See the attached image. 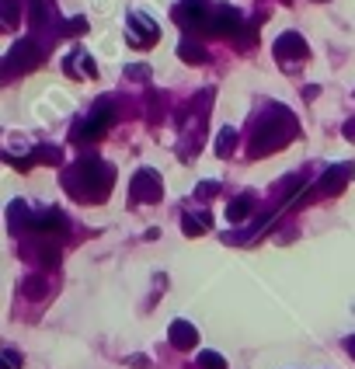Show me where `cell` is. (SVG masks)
<instances>
[{"label": "cell", "instance_id": "obj_15", "mask_svg": "<svg viewBox=\"0 0 355 369\" xmlns=\"http://www.w3.org/2000/svg\"><path fill=\"white\" fill-rule=\"evenodd\" d=\"M178 56L185 60V63H195V67H202L206 60H209V53L195 42V39H181V46H178Z\"/></svg>", "mask_w": 355, "mask_h": 369}, {"label": "cell", "instance_id": "obj_17", "mask_svg": "<svg viewBox=\"0 0 355 369\" xmlns=\"http://www.w3.org/2000/svg\"><path fill=\"white\" fill-rule=\"evenodd\" d=\"M21 25V0H0V28Z\"/></svg>", "mask_w": 355, "mask_h": 369}, {"label": "cell", "instance_id": "obj_5", "mask_svg": "<svg viewBox=\"0 0 355 369\" xmlns=\"http://www.w3.org/2000/svg\"><path fill=\"white\" fill-rule=\"evenodd\" d=\"M129 192H133V202H150L154 206V202L164 199V182L154 168H140L129 182Z\"/></svg>", "mask_w": 355, "mask_h": 369}, {"label": "cell", "instance_id": "obj_7", "mask_svg": "<svg viewBox=\"0 0 355 369\" xmlns=\"http://www.w3.org/2000/svg\"><path fill=\"white\" fill-rule=\"evenodd\" d=\"M349 182H352V164H335V168H328L321 175V182L310 188V199H317V195H342Z\"/></svg>", "mask_w": 355, "mask_h": 369}, {"label": "cell", "instance_id": "obj_28", "mask_svg": "<svg viewBox=\"0 0 355 369\" xmlns=\"http://www.w3.org/2000/svg\"><path fill=\"white\" fill-rule=\"evenodd\" d=\"M342 133H345V140H352L355 143V119H349V122L342 126Z\"/></svg>", "mask_w": 355, "mask_h": 369}, {"label": "cell", "instance_id": "obj_4", "mask_svg": "<svg viewBox=\"0 0 355 369\" xmlns=\"http://www.w3.org/2000/svg\"><path fill=\"white\" fill-rule=\"evenodd\" d=\"M112 108H115V101H101L84 122L74 126L70 140H74V143H94V140H101V136L115 126V112H112Z\"/></svg>", "mask_w": 355, "mask_h": 369}, {"label": "cell", "instance_id": "obj_9", "mask_svg": "<svg viewBox=\"0 0 355 369\" xmlns=\"http://www.w3.org/2000/svg\"><path fill=\"white\" fill-rule=\"evenodd\" d=\"M275 60H282V63H296V60H307L310 56V46L303 42V35L300 32H282L279 39H275Z\"/></svg>", "mask_w": 355, "mask_h": 369}, {"label": "cell", "instance_id": "obj_6", "mask_svg": "<svg viewBox=\"0 0 355 369\" xmlns=\"http://www.w3.org/2000/svg\"><path fill=\"white\" fill-rule=\"evenodd\" d=\"M126 39H129V46H136V49H150V46L161 39V28H157V21L147 18L143 11H133V14H129V32H126Z\"/></svg>", "mask_w": 355, "mask_h": 369}, {"label": "cell", "instance_id": "obj_12", "mask_svg": "<svg viewBox=\"0 0 355 369\" xmlns=\"http://www.w3.org/2000/svg\"><path fill=\"white\" fill-rule=\"evenodd\" d=\"M63 70H67L70 77H98V67H94L91 53H84V49H74V53L63 60Z\"/></svg>", "mask_w": 355, "mask_h": 369}, {"label": "cell", "instance_id": "obj_18", "mask_svg": "<svg viewBox=\"0 0 355 369\" xmlns=\"http://www.w3.org/2000/svg\"><path fill=\"white\" fill-rule=\"evenodd\" d=\"M234 150H237V129L223 126L220 136H216V154H220V157H230Z\"/></svg>", "mask_w": 355, "mask_h": 369}, {"label": "cell", "instance_id": "obj_2", "mask_svg": "<svg viewBox=\"0 0 355 369\" xmlns=\"http://www.w3.org/2000/svg\"><path fill=\"white\" fill-rule=\"evenodd\" d=\"M112 184H115V168L98 161V157H84V161H77L74 168L63 171V188L77 202H91V206L105 202Z\"/></svg>", "mask_w": 355, "mask_h": 369}, {"label": "cell", "instance_id": "obj_1", "mask_svg": "<svg viewBox=\"0 0 355 369\" xmlns=\"http://www.w3.org/2000/svg\"><path fill=\"white\" fill-rule=\"evenodd\" d=\"M296 133H300L296 115H293L286 105H272L265 115L258 119L255 133L248 136V154H251V157H268V154H275V150H286V147L296 140Z\"/></svg>", "mask_w": 355, "mask_h": 369}, {"label": "cell", "instance_id": "obj_22", "mask_svg": "<svg viewBox=\"0 0 355 369\" xmlns=\"http://www.w3.org/2000/svg\"><path fill=\"white\" fill-rule=\"evenodd\" d=\"M199 366L202 369H227V359L220 352H199Z\"/></svg>", "mask_w": 355, "mask_h": 369}, {"label": "cell", "instance_id": "obj_25", "mask_svg": "<svg viewBox=\"0 0 355 369\" xmlns=\"http://www.w3.org/2000/svg\"><path fill=\"white\" fill-rule=\"evenodd\" d=\"M0 369H21V356L18 352H0Z\"/></svg>", "mask_w": 355, "mask_h": 369}, {"label": "cell", "instance_id": "obj_14", "mask_svg": "<svg viewBox=\"0 0 355 369\" xmlns=\"http://www.w3.org/2000/svg\"><path fill=\"white\" fill-rule=\"evenodd\" d=\"M209 223H213L209 213H185V216H181V230H185V237H202V234L209 230Z\"/></svg>", "mask_w": 355, "mask_h": 369}, {"label": "cell", "instance_id": "obj_3", "mask_svg": "<svg viewBox=\"0 0 355 369\" xmlns=\"http://www.w3.org/2000/svg\"><path fill=\"white\" fill-rule=\"evenodd\" d=\"M35 67H42V46H39L35 39H21V42H14L11 53L4 56V63H0V81L32 74Z\"/></svg>", "mask_w": 355, "mask_h": 369}, {"label": "cell", "instance_id": "obj_30", "mask_svg": "<svg viewBox=\"0 0 355 369\" xmlns=\"http://www.w3.org/2000/svg\"><path fill=\"white\" fill-rule=\"evenodd\" d=\"M345 352L355 359V335H352V338H345Z\"/></svg>", "mask_w": 355, "mask_h": 369}, {"label": "cell", "instance_id": "obj_31", "mask_svg": "<svg viewBox=\"0 0 355 369\" xmlns=\"http://www.w3.org/2000/svg\"><path fill=\"white\" fill-rule=\"evenodd\" d=\"M185 4H206V0H185Z\"/></svg>", "mask_w": 355, "mask_h": 369}, {"label": "cell", "instance_id": "obj_11", "mask_svg": "<svg viewBox=\"0 0 355 369\" xmlns=\"http://www.w3.org/2000/svg\"><path fill=\"white\" fill-rule=\"evenodd\" d=\"M168 342L175 345L178 352H188V349L199 345V331H195L192 321H175V324L168 328Z\"/></svg>", "mask_w": 355, "mask_h": 369}, {"label": "cell", "instance_id": "obj_10", "mask_svg": "<svg viewBox=\"0 0 355 369\" xmlns=\"http://www.w3.org/2000/svg\"><path fill=\"white\" fill-rule=\"evenodd\" d=\"M67 216L60 213V209H42V213H32V230H39V234H67Z\"/></svg>", "mask_w": 355, "mask_h": 369}, {"label": "cell", "instance_id": "obj_27", "mask_svg": "<svg viewBox=\"0 0 355 369\" xmlns=\"http://www.w3.org/2000/svg\"><path fill=\"white\" fill-rule=\"evenodd\" d=\"M150 122H154V126L161 122V94L157 91L150 94Z\"/></svg>", "mask_w": 355, "mask_h": 369}, {"label": "cell", "instance_id": "obj_8", "mask_svg": "<svg viewBox=\"0 0 355 369\" xmlns=\"http://www.w3.org/2000/svg\"><path fill=\"white\" fill-rule=\"evenodd\" d=\"M244 28V14L237 7H220L213 11V25H209V35H220V39H237V32Z\"/></svg>", "mask_w": 355, "mask_h": 369}, {"label": "cell", "instance_id": "obj_26", "mask_svg": "<svg viewBox=\"0 0 355 369\" xmlns=\"http://www.w3.org/2000/svg\"><path fill=\"white\" fill-rule=\"evenodd\" d=\"M25 293H28V296L35 300V296H42V293H46V282H42L39 276H32L28 282H25Z\"/></svg>", "mask_w": 355, "mask_h": 369}, {"label": "cell", "instance_id": "obj_29", "mask_svg": "<svg viewBox=\"0 0 355 369\" xmlns=\"http://www.w3.org/2000/svg\"><path fill=\"white\" fill-rule=\"evenodd\" d=\"M147 74H150L147 67H129V77H147Z\"/></svg>", "mask_w": 355, "mask_h": 369}, {"label": "cell", "instance_id": "obj_21", "mask_svg": "<svg viewBox=\"0 0 355 369\" xmlns=\"http://www.w3.org/2000/svg\"><path fill=\"white\" fill-rule=\"evenodd\" d=\"M39 262H42L46 269H56V265H60V248H56V244H42V248H39Z\"/></svg>", "mask_w": 355, "mask_h": 369}, {"label": "cell", "instance_id": "obj_20", "mask_svg": "<svg viewBox=\"0 0 355 369\" xmlns=\"http://www.w3.org/2000/svg\"><path fill=\"white\" fill-rule=\"evenodd\" d=\"M32 161H35V164H60V161H63V154H60L56 147H35Z\"/></svg>", "mask_w": 355, "mask_h": 369}, {"label": "cell", "instance_id": "obj_16", "mask_svg": "<svg viewBox=\"0 0 355 369\" xmlns=\"http://www.w3.org/2000/svg\"><path fill=\"white\" fill-rule=\"evenodd\" d=\"M7 223H11V230H25V227H32V209H28L21 199H14L11 209H7Z\"/></svg>", "mask_w": 355, "mask_h": 369}, {"label": "cell", "instance_id": "obj_13", "mask_svg": "<svg viewBox=\"0 0 355 369\" xmlns=\"http://www.w3.org/2000/svg\"><path fill=\"white\" fill-rule=\"evenodd\" d=\"M251 213H255V199H251V192H248V195H237V199L227 202V220H230V223H244Z\"/></svg>", "mask_w": 355, "mask_h": 369}, {"label": "cell", "instance_id": "obj_24", "mask_svg": "<svg viewBox=\"0 0 355 369\" xmlns=\"http://www.w3.org/2000/svg\"><path fill=\"white\" fill-rule=\"evenodd\" d=\"M216 192H220V182H202L199 188H195V195H199L202 202H209V199H213Z\"/></svg>", "mask_w": 355, "mask_h": 369}, {"label": "cell", "instance_id": "obj_23", "mask_svg": "<svg viewBox=\"0 0 355 369\" xmlns=\"http://www.w3.org/2000/svg\"><path fill=\"white\" fill-rule=\"evenodd\" d=\"M63 32H67V35H84V32H88V18H70V21L63 25Z\"/></svg>", "mask_w": 355, "mask_h": 369}, {"label": "cell", "instance_id": "obj_19", "mask_svg": "<svg viewBox=\"0 0 355 369\" xmlns=\"http://www.w3.org/2000/svg\"><path fill=\"white\" fill-rule=\"evenodd\" d=\"M258 21H262V18H258ZM258 21H255V25H258ZM255 25H244V28L237 32V39H234L237 49H251V46L258 42V28H255Z\"/></svg>", "mask_w": 355, "mask_h": 369}]
</instances>
